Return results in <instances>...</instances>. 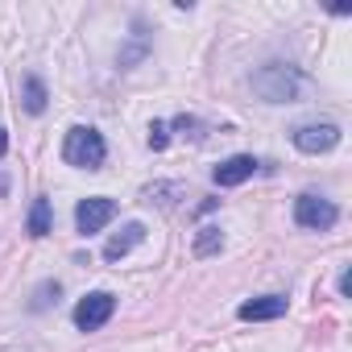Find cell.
Returning <instances> with one entry per match:
<instances>
[{
  "instance_id": "obj_1",
  "label": "cell",
  "mask_w": 352,
  "mask_h": 352,
  "mask_svg": "<svg viewBox=\"0 0 352 352\" xmlns=\"http://www.w3.org/2000/svg\"><path fill=\"white\" fill-rule=\"evenodd\" d=\"M302 83H307L302 71L282 67V63H270V67H261V71L253 75V91H257L265 104H290V100H298Z\"/></svg>"
},
{
  "instance_id": "obj_2",
  "label": "cell",
  "mask_w": 352,
  "mask_h": 352,
  "mask_svg": "<svg viewBox=\"0 0 352 352\" xmlns=\"http://www.w3.org/2000/svg\"><path fill=\"white\" fill-rule=\"evenodd\" d=\"M63 157H67V166H79V170H100V166H104V157H108V145H104V137H100L96 129L75 124V129L67 133Z\"/></svg>"
},
{
  "instance_id": "obj_3",
  "label": "cell",
  "mask_w": 352,
  "mask_h": 352,
  "mask_svg": "<svg viewBox=\"0 0 352 352\" xmlns=\"http://www.w3.org/2000/svg\"><path fill=\"white\" fill-rule=\"evenodd\" d=\"M336 220H340V208H336L331 199H323V195H315V191H307V195L294 199V224H298V228L327 232V228H336Z\"/></svg>"
},
{
  "instance_id": "obj_4",
  "label": "cell",
  "mask_w": 352,
  "mask_h": 352,
  "mask_svg": "<svg viewBox=\"0 0 352 352\" xmlns=\"http://www.w3.org/2000/svg\"><path fill=\"white\" fill-rule=\"evenodd\" d=\"M112 311H116V298L108 294V290H96V294H87V298H79V307H75V327L79 331H100L108 319H112Z\"/></svg>"
},
{
  "instance_id": "obj_5",
  "label": "cell",
  "mask_w": 352,
  "mask_h": 352,
  "mask_svg": "<svg viewBox=\"0 0 352 352\" xmlns=\"http://www.w3.org/2000/svg\"><path fill=\"white\" fill-rule=\"evenodd\" d=\"M112 216H116V204H112L108 195H91V199H83V204L75 208V228H79V236H91V232H100Z\"/></svg>"
},
{
  "instance_id": "obj_6",
  "label": "cell",
  "mask_w": 352,
  "mask_h": 352,
  "mask_svg": "<svg viewBox=\"0 0 352 352\" xmlns=\"http://www.w3.org/2000/svg\"><path fill=\"white\" fill-rule=\"evenodd\" d=\"M340 145V129L336 124H302V129H294V149L298 153H327V149H336Z\"/></svg>"
},
{
  "instance_id": "obj_7",
  "label": "cell",
  "mask_w": 352,
  "mask_h": 352,
  "mask_svg": "<svg viewBox=\"0 0 352 352\" xmlns=\"http://www.w3.org/2000/svg\"><path fill=\"white\" fill-rule=\"evenodd\" d=\"M261 170V162L253 157V153H236V157H228V162H220L216 166V187H241V183H249L253 174Z\"/></svg>"
},
{
  "instance_id": "obj_8",
  "label": "cell",
  "mask_w": 352,
  "mask_h": 352,
  "mask_svg": "<svg viewBox=\"0 0 352 352\" xmlns=\"http://www.w3.org/2000/svg\"><path fill=\"white\" fill-rule=\"evenodd\" d=\"M286 307H290V302H286L282 294H261V298L241 302V311H236V315H241L245 323H257V319H282V315H286Z\"/></svg>"
},
{
  "instance_id": "obj_9",
  "label": "cell",
  "mask_w": 352,
  "mask_h": 352,
  "mask_svg": "<svg viewBox=\"0 0 352 352\" xmlns=\"http://www.w3.org/2000/svg\"><path fill=\"white\" fill-rule=\"evenodd\" d=\"M141 241H145V224H137V220H133V224H124L116 236H108V245H104V261H120V257H124V253H133Z\"/></svg>"
},
{
  "instance_id": "obj_10",
  "label": "cell",
  "mask_w": 352,
  "mask_h": 352,
  "mask_svg": "<svg viewBox=\"0 0 352 352\" xmlns=\"http://www.w3.org/2000/svg\"><path fill=\"white\" fill-rule=\"evenodd\" d=\"M46 83L38 79V75H25V91H21V108L25 112H34V116H42L46 112Z\"/></svg>"
},
{
  "instance_id": "obj_11",
  "label": "cell",
  "mask_w": 352,
  "mask_h": 352,
  "mask_svg": "<svg viewBox=\"0 0 352 352\" xmlns=\"http://www.w3.org/2000/svg\"><path fill=\"white\" fill-rule=\"evenodd\" d=\"M25 228H30V236H46V232H50V199H46V195L34 199V208H30V224H25Z\"/></svg>"
},
{
  "instance_id": "obj_12",
  "label": "cell",
  "mask_w": 352,
  "mask_h": 352,
  "mask_svg": "<svg viewBox=\"0 0 352 352\" xmlns=\"http://www.w3.org/2000/svg\"><path fill=\"white\" fill-rule=\"evenodd\" d=\"M224 249V236H220V228H199V236H195V257H212V253H220Z\"/></svg>"
},
{
  "instance_id": "obj_13",
  "label": "cell",
  "mask_w": 352,
  "mask_h": 352,
  "mask_svg": "<svg viewBox=\"0 0 352 352\" xmlns=\"http://www.w3.org/2000/svg\"><path fill=\"white\" fill-rule=\"evenodd\" d=\"M58 294H63V286H58V282H42V286H38V294H34V302H30V307H34V311H46V307H50V302H54V298H58Z\"/></svg>"
},
{
  "instance_id": "obj_14",
  "label": "cell",
  "mask_w": 352,
  "mask_h": 352,
  "mask_svg": "<svg viewBox=\"0 0 352 352\" xmlns=\"http://www.w3.org/2000/svg\"><path fill=\"white\" fill-rule=\"evenodd\" d=\"M170 145V124L166 120H153L149 124V149H166Z\"/></svg>"
},
{
  "instance_id": "obj_15",
  "label": "cell",
  "mask_w": 352,
  "mask_h": 352,
  "mask_svg": "<svg viewBox=\"0 0 352 352\" xmlns=\"http://www.w3.org/2000/svg\"><path fill=\"white\" fill-rule=\"evenodd\" d=\"M340 294H344V298L352 294V274H348V270H340Z\"/></svg>"
},
{
  "instance_id": "obj_16",
  "label": "cell",
  "mask_w": 352,
  "mask_h": 352,
  "mask_svg": "<svg viewBox=\"0 0 352 352\" xmlns=\"http://www.w3.org/2000/svg\"><path fill=\"white\" fill-rule=\"evenodd\" d=\"M5 153H9V133L0 129V157H5Z\"/></svg>"
}]
</instances>
